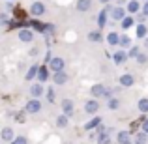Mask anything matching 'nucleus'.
I'll list each match as a JSON object with an SVG mask.
<instances>
[{
	"instance_id": "obj_1",
	"label": "nucleus",
	"mask_w": 148,
	"mask_h": 144,
	"mask_svg": "<svg viewBox=\"0 0 148 144\" xmlns=\"http://www.w3.org/2000/svg\"><path fill=\"white\" fill-rule=\"evenodd\" d=\"M25 111L28 112V114H36V112H40V111H41V101L36 99V97H32L30 101H26Z\"/></svg>"
},
{
	"instance_id": "obj_2",
	"label": "nucleus",
	"mask_w": 148,
	"mask_h": 144,
	"mask_svg": "<svg viewBox=\"0 0 148 144\" xmlns=\"http://www.w3.org/2000/svg\"><path fill=\"white\" fill-rule=\"evenodd\" d=\"M49 68L53 69L54 73H56V71H64V60H62L60 56H51V60H49Z\"/></svg>"
},
{
	"instance_id": "obj_3",
	"label": "nucleus",
	"mask_w": 148,
	"mask_h": 144,
	"mask_svg": "<svg viewBox=\"0 0 148 144\" xmlns=\"http://www.w3.org/2000/svg\"><path fill=\"white\" fill-rule=\"evenodd\" d=\"M98 111H99V101L98 99L92 97V99H88L86 103H84V112H86V114H96Z\"/></svg>"
},
{
	"instance_id": "obj_4",
	"label": "nucleus",
	"mask_w": 148,
	"mask_h": 144,
	"mask_svg": "<svg viewBox=\"0 0 148 144\" xmlns=\"http://www.w3.org/2000/svg\"><path fill=\"white\" fill-rule=\"evenodd\" d=\"M30 13H32L34 17H41V15L45 13V4L43 2H34L32 6H30Z\"/></svg>"
},
{
	"instance_id": "obj_5",
	"label": "nucleus",
	"mask_w": 148,
	"mask_h": 144,
	"mask_svg": "<svg viewBox=\"0 0 148 144\" xmlns=\"http://www.w3.org/2000/svg\"><path fill=\"white\" fill-rule=\"evenodd\" d=\"M133 83H135V79H133L131 73H124V75L120 77V86H124V88H131Z\"/></svg>"
},
{
	"instance_id": "obj_6",
	"label": "nucleus",
	"mask_w": 148,
	"mask_h": 144,
	"mask_svg": "<svg viewBox=\"0 0 148 144\" xmlns=\"http://www.w3.org/2000/svg\"><path fill=\"white\" fill-rule=\"evenodd\" d=\"M19 40H21L23 43H32L34 41V34L30 32L28 28H23L21 32H19Z\"/></svg>"
},
{
	"instance_id": "obj_7",
	"label": "nucleus",
	"mask_w": 148,
	"mask_h": 144,
	"mask_svg": "<svg viewBox=\"0 0 148 144\" xmlns=\"http://www.w3.org/2000/svg\"><path fill=\"white\" fill-rule=\"evenodd\" d=\"M60 107H62V111H64L66 116H71L73 111H75V107H73V101H71V99H64V101L60 103Z\"/></svg>"
},
{
	"instance_id": "obj_8",
	"label": "nucleus",
	"mask_w": 148,
	"mask_h": 144,
	"mask_svg": "<svg viewBox=\"0 0 148 144\" xmlns=\"http://www.w3.org/2000/svg\"><path fill=\"white\" fill-rule=\"evenodd\" d=\"M0 139H2L4 142H11L15 139V131L11 129V127H4L2 133H0Z\"/></svg>"
},
{
	"instance_id": "obj_9",
	"label": "nucleus",
	"mask_w": 148,
	"mask_h": 144,
	"mask_svg": "<svg viewBox=\"0 0 148 144\" xmlns=\"http://www.w3.org/2000/svg\"><path fill=\"white\" fill-rule=\"evenodd\" d=\"M116 141H118V144H131V133L130 131H120L118 137H116Z\"/></svg>"
},
{
	"instance_id": "obj_10",
	"label": "nucleus",
	"mask_w": 148,
	"mask_h": 144,
	"mask_svg": "<svg viewBox=\"0 0 148 144\" xmlns=\"http://www.w3.org/2000/svg\"><path fill=\"white\" fill-rule=\"evenodd\" d=\"M127 60V54L124 53V51H116L114 54H112V62H114L116 66H120V64H124V62Z\"/></svg>"
},
{
	"instance_id": "obj_11",
	"label": "nucleus",
	"mask_w": 148,
	"mask_h": 144,
	"mask_svg": "<svg viewBox=\"0 0 148 144\" xmlns=\"http://www.w3.org/2000/svg\"><path fill=\"white\" fill-rule=\"evenodd\" d=\"M90 94L94 96V99H98V97H103V94H105V86H103V84H94V86L90 88Z\"/></svg>"
},
{
	"instance_id": "obj_12",
	"label": "nucleus",
	"mask_w": 148,
	"mask_h": 144,
	"mask_svg": "<svg viewBox=\"0 0 148 144\" xmlns=\"http://www.w3.org/2000/svg\"><path fill=\"white\" fill-rule=\"evenodd\" d=\"M53 81H54V84H66V83H68V73L56 71V73L53 75Z\"/></svg>"
},
{
	"instance_id": "obj_13",
	"label": "nucleus",
	"mask_w": 148,
	"mask_h": 144,
	"mask_svg": "<svg viewBox=\"0 0 148 144\" xmlns=\"http://www.w3.org/2000/svg\"><path fill=\"white\" fill-rule=\"evenodd\" d=\"M30 94H32V97L40 99V97L43 96V86H41V83H38V84H32V86H30Z\"/></svg>"
},
{
	"instance_id": "obj_14",
	"label": "nucleus",
	"mask_w": 148,
	"mask_h": 144,
	"mask_svg": "<svg viewBox=\"0 0 148 144\" xmlns=\"http://www.w3.org/2000/svg\"><path fill=\"white\" fill-rule=\"evenodd\" d=\"M111 17L114 19V21H122V19L126 17V11H124V8H112V10H111Z\"/></svg>"
},
{
	"instance_id": "obj_15",
	"label": "nucleus",
	"mask_w": 148,
	"mask_h": 144,
	"mask_svg": "<svg viewBox=\"0 0 148 144\" xmlns=\"http://www.w3.org/2000/svg\"><path fill=\"white\" fill-rule=\"evenodd\" d=\"M109 11H111V8L103 10V11H101V13L98 15V26H99V30H101V28H105V25H107V15H109Z\"/></svg>"
},
{
	"instance_id": "obj_16",
	"label": "nucleus",
	"mask_w": 148,
	"mask_h": 144,
	"mask_svg": "<svg viewBox=\"0 0 148 144\" xmlns=\"http://www.w3.org/2000/svg\"><path fill=\"white\" fill-rule=\"evenodd\" d=\"M107 43L111 45V47H116V45L120 43V36L116 32H109L107 34Z\"/></svg>"
},
{
	"instance_id": "obj_17",
	"label": "nucleus",
	"mask_w": 148,
	"mask_h": 144,
	"mask_svg": "<svg viewBox=\"0 0 148 144\" xmlns=\"http://www.w3.org/2000/svg\"><path fill=\"white\" fill-rule=\"evenodd\" d=\"M92 8V0H77V10L79 11H88Z\"/></svg>"
},
{
	"instance_id": "obj_18",
	"label": "nucleus",
	"mask_w": 148,
	"mask_h": 144,
	"mask_svg": "<svg viewBox=\"0 0 148 144\" xmlns=\"http://www.w3.org/2000/svg\"><path fill=\"white\" fill-rule=\"evenodd\" d=\"M38 79H40V83L43 84L45 81L49 79V73H47V68H45V66H41L40 69H38Z\"/></svg>"
},
{
	"instance_id": "obj_19",
	"label": "nucleus",
	"mask_w": 148,
	"mask_h": 144,
	"mask_svg": "<svg viewBox=\"0 0 148 144\" xmlns=\"http://www.w3.org/2000/svg\"><path fill=\"white\" fill-rule=\"evenodd\" d=\"M146 141H148V133H145V131L137 133V135H135V139H133L135 144H146Z\"/></svg>"
},
{
	"instance_id": "obj_20",
	"label": "nucleus",
	"mask_w": 148,
	"mask_h": 144,
	"mask_svg": "<svg viewBox=\"0 0 148 144\" xmlns=\"http://www.w3.org/2000/svg\"><path fill=\"white\" fill-rule=\"evenodd\" d=\"M99 124H101V118H98V116H96V118H92L90 122H86V124H84V129H86V131H90V129H94V127H98Z\"/></svg>"
},
{
	"instance_id": "obj_21",
	"label": "nucleus",
	"mask_w": 148,
	"mask_h": 144,
	"mask_svg": "<svg viewBox=\"0 0 148 144\" xmlns=\"http://www.w3.org/2000/svg\"><path fill=\"white\" fill-rule=\"evenodd\" d=\"M120 23H122V30H130L131 26H133L135 19H133V17H124V19H122Z\"/></svg>"
},
{
	"instance_id": "obj_22",
	"label": "nucleus",
	"mask_w": 148,
	"mask_h": 144,
	"mask_svg": "<svg viewBox=\"0 0 148 144\" xmlns=\"http://www.w3.org/2000/svg\"><path fill=\"white\" fill-rule=\"evenodd\" d=\"M146 34H148V28H146V25H139L137 26V38H146Z\"/></svg>"
},
{
	"instance_id": "obj_23",
	"label": "nucleus",
	"mask_w": 148,
	"mask_h": 144,
	"mask_svg": "<svg viewBox=\"0 0 148 144\" xmlns=\"http://www.w3.org/2000/svg\"><path fill=\"white\" fill-rule=\"evenodd\" d=\"M38 69H40L38 66H32V68L28 69V73H26V81H32L34 77H38Z\"/></svg>"
},
{
	"instance_id": "obj_24",
	"label": "nucleus",
	"mask_w": 148,
	"mask_h": 144,
	"mask_svg": "<svg viewBox=\"0 0 148 144\" xmlns=\"http://www.w3.org/2000/svg\"><path fill=\"white\" fill-rule=\"evenodd\" d=\"M127 11H130V13H137L139 11V2L137 0H131V2L127 4Z\"/></svg>"
},
{
	"instance_id": "obj_25",
	"label": "nucleus",
	"mask_w": 148,
	"mask_h": 144,
	"mask_svg": "<svg viewBox=\"0 0 148 144\" xmlns=\"http://www.w3.org/2000/svg\"><path fill=\"white\" fill-rule=\"evenodd\" d=\"M56 126L58 127H66V126H68V116H66V114H60L56 118Z\"/></svg>"
},
{
	"instance_id": "obj_26",
	"label": "nucleus",
	"mask_w": 148,
	"mask_h": 144,
	"mask_svg": "<svg viewBox=\"0 0 148 144\" xmlns=\"http://www.w3.org/2000/svg\"><path fill=\"white\" fill-rule=\"evenodd\" d=\"M139 111H141V112H148V99H146V97H143V99L139 101Z\"/></svg>"
},
{
	"instance_id": "obj_27",
	"label": "nucleus",
	"mask_w": 148,
	"mask_h": 144,
	"mask_svg": "<svg viewBox=\"0 0 148 144\" xmlns=\"http://www.w3.org/2000/svg\"><path fill=\"white\" fill-rule=\"evenodd\" d=\"M118 107H120V101L114 99V97H111V99H109V109H111V111H116Z\"/></svg>"
},
{
	"instance_id": "obj_28",
	"label": "nucleus",
	"mask_w": 148,
	"mask_h": 144,
	"mask_svg": "<svg viewBox=\"0 0 148 144\" xmlns=\"http://www.w3.org/2000/svg\"><path fill=\"white\" fill-rule=\"evenodd\" d=\"M118 45H122V47H131V40L127 36H120V43Z\"/></svg>"
},
{
	"instance_id": "obj_29",
	"label": "nucleus",
	"mask_w": 148,
	"mask_h": 144,
	"mask_svg": "<svg viewBox=\"0 0 148 144\" xmlns=\"http://www.w3.org/2000/svg\"><path fill=\"white\" fill-rule=\"evenodd\" d=\"M98 144H109V133H99Z\"/></svg>"
},
{
	"instance_id": "obj_30",
	"label": "nucleus",
	"mask_w": 148,
	"mask_h": 144,
	"mask_svg": "<svg viewBox=\"0 0 148 144\" xmlns=\"http://www.w3.org/2000/svg\"><path fill=\"white\" fill-rule=\"evenodd\" d=\"M88 40L90 41H101V32H90L88 34Z\"/></svg>"
},
{
	"instance_id": "obj_31",
	"label": "nucleus",
	"mask_w": 148,
	"mask_h": 144,
	"mask_svg": "<svg viewBox=\"0 0 148 144\" xmlns=\"http://www.w3.org/2000/svg\"><path fill=\"white\" fill-rule=\"evenodd\" d=\"M11 144H28V141H26V137H17L11 141Z\"/></svg>"
},
{
	"instance_id": "obj_32",
	"label": "nucleus",
	"mask_w": 148,
	"mask_h": 144,
	"mask_svg": "<svg viewBox=\"0 0 148 144\" xmlns=\"http://www.w3.org/2000/svg\"><path fill=\"white\" fill-rule=\"evenodd\" d=\"M137 54H139V47H131L127 56H130V58H137Z\"/></svg>"
},
{
	"instance_id": "obj_33",
	"label": "nucleus",
	"mask_w": 148,
	"mask_h": 144,
	"mask_svg": "<svg viewBox=\"0 0 148 144\" xmlns=\"http://www.w3.org/2000/svg\"><path fill=\"white\" fill-rule=\"evenodd\" d=\"M146 60H148L146 54H143V53H139V54H137V62H139V64H145Z\"/></svg>"
},
{
	"instance_id": "obj_34",
	"label": "nucleus",
	"mask_w": 148,
	"mask_h": 144,
	"mask_svg": "<svg viewBox=\"0 0 148 144\" xmlns=\"http://www.w3.org/2000/svg\"><path fill=\"white\" fill-rule=\"evenodd\" d=\"M8 23V15L6 13H0V25H6Z\"/></svg>"
},
{
	"instance_id": "obj_35",
	"label": "nucleus",
	"mask_w": 148,
	"mask_h": 144,
	"mask_svg": "<svg viewBox=\"0 0 148 144\" xmlns=\"http://www.w3.org/2000/svg\"><path fill=\"white\" fill-rule=\"evenodd\" d=\"M143 131H145V133H148V118L143 122Z\"/></svg>"
},
{
	"instance_id": "obj_36",
	"label": "nucleus",
	"mask_w": 148,
	"mask_h": 144,
	"mask_svg": "<svg viewBox=\"0 0 148 144\" xmlns=\"http://www.w3.org/2000/svg\"><path fill=\"white\" fill-rule=\"evenodd\" d=\"M47 97H49V101H51V103L54 101V94H53V90H49V92H47Z\"/></svg>"
},
{
	"instance_id": "obj_37",
	"label": "nucleus",
	"mask_w": 148,
	"mask_h": 144,
	"mask_svg": "<svg viewBox=\"0 0 148 144\" xmlns=\"http://www.w3.org/2000/svg\"><path fill=\"white\" fill-rule=\"evenodd\" d=\"M143 11H145V15H148V0L145 2V6H143Z\"/></svg>"
},
{
	"instance_id": "obj_38",
	"label": "nucleus",
	"mask_w": 148,
	"mask_h": 144,
	"mask_svg": "<svg viewBox=\"0 0 148 144\" xmlns=\"http://www.w3.org/2000/svg\"><path fill=\"white\" fill-rule=\"evenodd\" d=\"M99 2H101V4H109V0H99Z\"/></svg>"
},
{
	"instance_id": "obj_39",
	"label": "nucleus",
	"mask_w": 148,
	"mask_h": 144,
	"mask_svg": "<svg viewBox=\"0 0 148 144\" xmlns=\"http://www.w3.org/2000/svg\"><path fill=\"white\" fill-rule=\"evenodd\" d=\"M145 47L148 49V38H146V41H145Z\"/></svg>"
},
{
	"instance_id": "obj_40",
	"label": "nucleus",
	"mask_w": 148,
	"mask_h": 144,
	"mask_svg": "<svg viewBox=\"0 0 148 144\" xmlns=\"http://www.w3.org/2000/svg\"><path fill=\"white\" fill-rule=\"evenodd\" d=\"M10 2H11V0H10Z\"/></svg>"
}]
</instances>
